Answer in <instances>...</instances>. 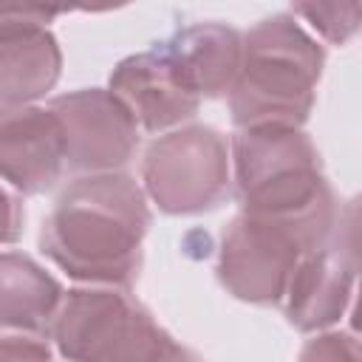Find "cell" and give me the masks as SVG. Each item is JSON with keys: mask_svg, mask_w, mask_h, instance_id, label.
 I'll use <instances>...</instances> for the list:
<instances>
[{"mask_svg": "<svg viewBox=\"0 0 362 362\" xmlns=\"http://www.w3.org/2000/svg\"><path fill=\"white\" fill-rule=\"evenodd\" d=\"M147 226L150 206L136 178L85 175L57 198L42 223L40 249L79 283L127 288L141 269Z\"/></svg>", "mask_w": 362, "mask_h": 362, "instance_id": "cell-1", "label": "cell"}, {"mask_svg": "<svg viewBox=\"0 0 362 362\" xmlns=\"http://www.w3.org/2000/svg\"><path fill=\"white\" fill-rule=\"evenodd\" d=\"M339 229L334 195L297 212H238L223 232L218 277L229 294L255 305L283 303L286 288L317 246Z\"/></svg>", "mask_w": 362, "mask_h": 362, "instance_id": "cell-2", "label": "cell"}, {"mask_svg": "<svg viewBox=\"0 0 362 362\" xmlns=\"http://www.w3.org/2000/svg\"><path fill=\"white\" fill-rule=\"evenodd\" d=\"M322 48L288 17L274 14L243 37L229 90L232 122L243 127H300L314 102Z\"/></svg>", "mask_w": 362, "mask_h": 362, "instance_id": "cell-3", "label": "cell"}, {"mask_svg": "<svg viewBox=\"0 0 362 362\" xmlns=\"http://www.w3.org/2000/svg\"><path fill=\"white\" fill-rule=\"evenodd\" d=\"M48 337L68 362H204L127 288L113 286L62 294Z\"/></svg>", "mask_w": 362, "mask_h": 362, "instance_id": "cell-4", "label": "cell"}, {"mask_svg": "<svg viewBox=\"0 0 362 362\" xmlns=\"http://www.w3.org/2000/svg\"><path fill=\"white\" fill-rule=\"evenodd\" d=\"M243 212H297L331 198L320 156L300 127H243L229 141Z\"/></svg>", "mask_w": 362, "mask_h": 362, "instance_id": "cell-5", "label": "cell"}, {"mask_svg": "<svg viewBox=\"0 0 362 362\" xmlns=\"http://www.w3.org/2000/svg\"><path fill=\"white\" fill-rule=\"evenodd\" d=\"M144 195L167 215L215 209L232 187L229 141L206 124H187L158 136L141 161Z\"/></svg>", "mask_w": 362, "mask_h": 362, "instance_id": "cell-6", "label": "cell"}, {"mask_svg": "<svg viewBox=\"0 0 362 362\" xmlns=\"http://www.w3.org/2000/svg\"><path fill=\"white\" fill-rule=\"evenodd\" d=\"M62 127L65 167L76 173H119L139 147V124L130 110L102 88H82L51 99Z\"/></svg>", "mask_w": 362, "mask_h": 362, "instance_id": "cell-7", "label": "cell"}, {"mask_svg": "<svg viewBox=\"0 0 362 362\" xmlns=\"http://www.w3.org/2000/svg\"><path fill=\"white\" fill-rule=\"evenodd\" d=\"M57 8L0 6V107L31 105L45 96L62 68V54L45 23Z\"/></svg>", "mask_w": 362, "mask_h": 362, "instance_id": "cell-8", "label": "cell"}, {"mask_svg": "<svg viewBox=\"0 0 362 362\" xmlns=\"http://www.w3.org/2000/svg\"><path fill=\"white\" fill-rule=\"evenodd\" d=\"M110 93L147 133L189 122L201 105V96L184 82L161 45L122 59L110 74Z\"/></svg>", "mask_w": 362, "mask_h": 362, "instance_id": "cell-9", "label": "cell"}, {"mask_svg": "<svg viewBox=\"0 0 362 362\" xmlns=\"http://www.w3.org/2000/svg\"><path fill=\"white\" fill-rule=\"evenodd\" d=\"M65 170L62 127L51 107H0V178L23 195L51 189Z\"/></svg>", "mask_w": 362, "mask_h": 362, "instance_id": "cell-10", "label": "cell"}, {"mask_svg": "<svg viewBox=\"0 0 362 362\" xmlns=\"http://www.w3.org/2000/svg\"><path fill=\"white\" fill-rule=\"evenodd\" d=\"M348 252L351 249L339 252V229H337L322 246H317L311 255L303 257L283 297L286 317L294 328L314 331L339 320L342 303L351 297V283H354V260L342 266V255Z\"/></svg>", "mask_w": 362, "mask_h": 362, "instance_id": "cell-11", "label": "cell"}, {"mask_svg": "<svg viewBox=\"0 0 362 362\" xmlns=\"http://www.w3.org/2000/svg\"><path fill=\"white\" fill-rule=\"evenodd\" d=\"M161 48L173 59L184 82L204 99L232 90L240 68L243 37L229 25L201 23L175 31L167 42H161Z\"/></svg>", "mask_w": 362, "mask_h": 362, "instance_id": "cell-12", "label": "cell"}, {"mask_svg": "<svg viewBox=\"0 0 362 362\" xmlns=\"http://www.w3.org/2000/svg\"><path fill=\"white\" fill-rule=\"evenodd\" d=\"M62 286L34 257L0 252V328L48 334Z\"/></svg>", "mask_w": 362, "mask_h": 362, "instance_id": "cell-13", "label": "cell"}, {"mask_svg": "<svg viewBox=\"0 0 362 362\" xmlns=\"http://www.w3.org/2000/svg\"><path fill=\"white\" fill-rule=\"evenodd\" d=\"M0 362H51L48 334L0 328Z\"/></svg>", "mask_w": 362, "mask_h": 362, "instance_id": "cell-14", "label": "cell"}, {"mask_svg": "<svg viewBox=\"0 0 362 362\" xmlns=\"http://www.w3.org/2000/svg\"><path fill=\"white\" fill-rule=\"evenodd\" d=\"M300 362H359L356 339L345 337V334H322V337L305 342Z\"/></svg>", "mask_w": 362, "mask_h": 362, "instance_id": "cell-15", "label": "cell"}, {"mask_svg": "<svg viewBox=\"0 0 362 362\" xmlns=\"http://www.w3.org/2000/svg\"><path fill=\"white\" fill-rule=\"evenodd\" d=\"M23 232V206L20 201L0 187V246H8Z\"/></svg>", "mask_w": 362, "mask_h": 362, "instance_id": "cell-16", "label": "cell"}]
</instances>
